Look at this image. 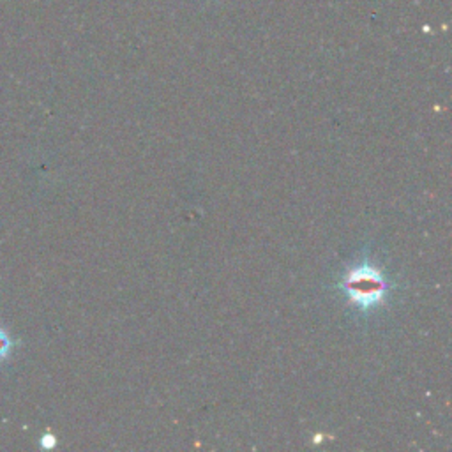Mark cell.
Segmentation results:
<instances>
[{
  "label": "cell",
  "mask_w": 452,
  "mask_h": 452,
  "mask_svg": "<svg viewBox=\"0 0 452 452\" xmlns=\"http://www.w3.org/2000/svg\"><path fill=\"white\" fill-rule=\"evenodd\" d=\"M346 295L355 306L371 309L383 301L387 294V281L377 267L363 263L348 270L343 281Z\"/></svg>",
  "instance_id": "6da1fadb"
},
{
  "label": "cell",
  "mask_w": 452,
  "mask_h": 452,
  "mask_svg": "<svg viewBox=\"0 0 452 452\" xmlns=\"http://www.w3.org/2000/svg\"><path fill=\"white\" fill-rule=\"evenodd\" d=\"M16 346H20V341L14 339L6 329L0 327V360L7 359Z\"/></svg>",
  "instance_id": "7a4b0ae2"
},
{
  "label": "cell",
  "mask_w": 452,
  "mask_h": 452,
  "mask_svg": "<svg viewBox=\"0 0 452 452\" xmlns=\"http://www.w3.org/2000/svg\"><path fill=\"white\" fill-rule=\"evenodd\" d=\"M55 436L53 435H48V433H46V435H43V439H41V446L45 447V449H52L53 446H55Z\"/></svg>",
  "instance_id": "3957f363"
}]
</instances>
